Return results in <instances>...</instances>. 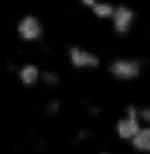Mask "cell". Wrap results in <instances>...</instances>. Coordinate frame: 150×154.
Returning a JSON list of instances; mask_svg holds the SVG:
<instances>
[{"label":"cell","mask_w":150,"mask_h":154,"mask_svg":"<svg viewBox=\"0 0 150 154\" xmlns=\"http://www.w3.org/2000/svg\"><path fill=\"white\" fill-rule=\"evenodd\" d=\"M18 77H19V80L24 86H34L40 78V70L35 64L28 63L19 70Z\"/></svg>","instance_id":"8992f818"},{"label":"cell","mask_w":150,"mask_h":154,"mask_svg":"<svg viewBox=\"0 0 150 154\" xmlns=\"http://www.w3.org/2000/svg\"><path fill=\"white\" fill-rule=\"evenodd\" d=\"M132 146L139 152L150 153V126L143 127L139 131L132 140Z\"/></svg>","instance_id":"52a82bcc"},{"label":"cell","mask_w":150,"mask_h":154,"mask_svg":"<svg viewBox=\"0 0 150 154\" xmlns=\"http://www.w3.org/2000/svg\"><path fill=\"white\" fill-rule=\"evenodd\" d=\"M42 79L47 87H54L59 83V75L52 71H45L42 74Z\"/></svg>","instance_id":"9c48e42d"},{"label":"cell","mask_w":150,"mask_h":154,"mask_svg":"<svg viewBox=\"0 0 150 154\" xmlns=\"http://www.w3.org/2000/svg\"><path fill=\"white\" fill-rule=\"evenodd\" d=\"M69 59L76 69H94L98 68L101 64V60L96 54L79 46L69 48Z\"/></svg>","instance_id":"3957f363"},{"label":"cell","mask_w":150,"mask_h":154,"mask_svg":"<svg viewBox=\"0 0 150 154\" xmlns=\"http://www.w3.org/2000/svg\"><path fill=\"white\" fill-rule=\"evenodd\" d=\"M110 72L116 80L131 81L139 78L141 64L134 59H119L110 65Z\"/></svg>","instance_id":"6da1fadb"},{"label":"cell","mask_w":150,"mask_h":154,"mask_svg":"<svg viewBox=\"0 0 150 154\" xmlns=\"http://www.w3.org/2000/svg\"><path fill=\"white\" fill-rule=\"evenodd\" d=\"M82 2V5H85V6H87V7H93L95 4H96V0H80Z\"/></svg>","instance_id":"7c38bea8"},{"label":"cell","mask_w":150,"mask_h":154,"mask_svg":"<svg viewBox=\"0 0 150 154\" xmlns=\"http://www.w3.org/2000/svg\"><path fill=\"white\" fill-rule=\"evenodd\" d=\"M116 133L122 140H132L137 135L140 127V118L138 109L134 106H129L125 116L116 123Z\"/></svg>","instance_id":"7a4b0ae2"},{"label":"cell","mask_w":150,"mask_h":154,"mask_svg":"<svg viewBox=\"0 0 150 154\" xmlns=\"http://www.w3.org/2000/svg\"><path fill=\"white\" fill-rule=\"evenodd\" d=\"M60 109V103L58 100H52L47 103L46 106V112L49 115H56Z\"/></svg>","instance_id":"8fae6325"},{"label":"cell","mask_w":150,"mask_h":154,"mask_svg":"<svg viewBox=\"0 0 150 154\" xmlns=\"http://www.w3.org/2000/svg\"><path fill=\"white\" fill-rule=\"evenodd\" d=\"M139 112V118L140 120H143L148 126H150V107H143L140 110H138Z\"/></svg>","instance_id":"30bf717a"},{"label":"cell","mask_w":150,"mask_h":154,"mask_svg":"<svg viewBox=\"0 0 150 154\" xmlns=\"http://www.w3.org/2000/svg\"><path fill=\"white\" fill-rule=\"evenodd\" d=\"M134 18V11L126 6H119L114 8V13L112 16L113 19V28L117 34H126Z\"/></svg>","instance_id":"5b68a950"},{"label":"cell","mask_w":150,"mask_h":154,"mask_svg":"<svg viewBox=\"0 0 150 154\" xmlns=\"http://www.w3.org/2000/svg\"><path fill=\"white\" fill-rule=\"evenodd\" d=\"M17 33L23 41L34 42L41 37L43 33L42 25L37 18L32 15H27L19 20L17 25Z\"/></svg>","instance_id":"277c9868"},{"label":"cell","mask_w":150,"mask_h":154,"mask_svg":"<svg viewBox=\"0 0 150 154\" xmlns=\"http://www.w3.org/2000/svg\"><path fill=\"white\" fill-rule=\"evenodd\" d=\"M93 14L98 18H110L113 16L114 7L107 2H96L91 7Z\"/></svg>","instance_id":"ba28073f"},{"label":"cell","mask_w":150,"mask_h":154,"mask_svg":"<svg viewBox=\"0 0 150 154\" xmlns=\"http://www.w3.org/2000/svg\"><path fill=\"white\" fill-rule=\"evenodd\" d=\"M99 154H111V153H108V152H101Z\"/></svg>","instance_id":"4fadbf2b"}]
</instances>
